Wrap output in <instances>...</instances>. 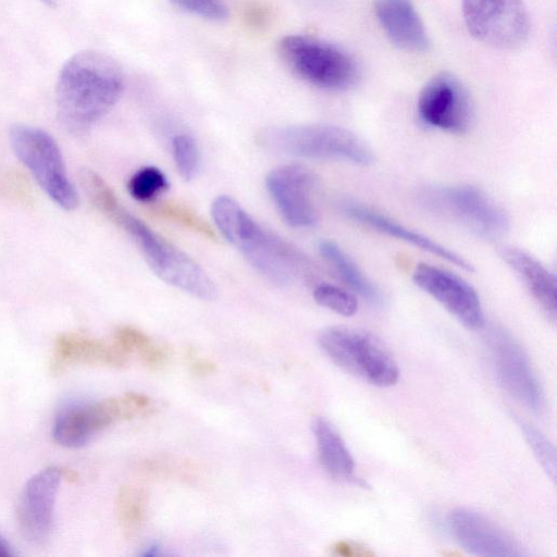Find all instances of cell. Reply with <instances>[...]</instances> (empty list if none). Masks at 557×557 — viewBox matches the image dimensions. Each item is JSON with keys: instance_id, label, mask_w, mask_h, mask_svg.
<instances>
[{"instance_id": "obj_1", "label": "cell", "mask_w": 557, "mask_h": 557, "mask_svg": "<svg viewBox=\"0 0 557 557\" xmlns=\"http://www.w3.org/2000/svg\"><path fill=\"white\" fill-rule=\"evenodd\" d=\"M123 87L122 67L112 57L79 51L64 63L58 77L59 119L71 133L84 134L115 106Z\"/></svg>"}, {"instance_id": "obj_2", "label": "cell", "mask_w": 557, "mask_h": 557, "mask_svg": "<svg viewBox=\"0 0 557 557\" xmlns=\"http://www.w3.org/2000/svg\"><path fill=\"white\" fill-rule=\"evenodd\" d=\"M211 215L226 240L271 283L284 287L314 278L313 263L298 247L256 222L232 197H216Z\"/></svg>"}, {"instance_id": "obj_3", "label": "cell", "mask_w": 557, "mask_h": 557, "mask_svg": "<svg viewBox=\"0 0 557 557\" xmlns=\"http://www.w3.org/2000/svg\"><path fill=\"white\" fill-rule=\"evenodd\" d=\"M257 140L268 150L306 159L337 160L367 166L373 151L357 134L331 124H298L262 129Z\"/></svg>"}, {"instance_id": "obj_4", "label": "cell", "mask_w": 557, "mask_h": 557, "mask_svg": "<svg viewBox=\"0 0 557 557\" xmlns=\"http://www.w3.org/2000/svg\"><path fill=\"white\" fill-rule=\"evenodd\" d=\"M107 216L119 224L138 246L149 268L165 283L202 300L218 295L214 282L206 271L184 251L152 231L121 203Z\"/></svg>"}, {"instance_id": "obj_5", "label": "cell", "mask_w": 557, "mask_h": 557, "mask_svg": "<svg viewBox=\"0 0 557 557\" xmlns=\"http://www.w3.org/2000/svg\"><path fill=\"white\" fill-rule=\"evenodd\" d=\"M423 207L486 240L506 235L510 220L505 209L483 189L472 185H442L421 193Z\"/></svg>"}, {"instance_id": "obj_6", "label": "cell", "mask_w": 557, "mask_h": 557, "mask_svg": "<svg viewBox=\"0 0 557 557\" xmlns=\"http://www.w3.org/2000/svg\"><path fill=\"white\" fill-rule=\"evenodd\" d=\"M278 50L286 65L298 77L318 88L347 90L360 77L354 57L323 39L289 35L281 39Z\"/></svg>"}, {"instance_id": "obj_7", "label": "cell", "mask_w": 557, "mask_h": 557, "mask_svg": "<svg viewBox=\"0 0 557 557\" xmlns=\"http://www.w3.org/2000/svg\"><path fill=\"white\" fill-rule=\"evenodd\" d=\"M318 342L334 363L370 384L388 387L398 380L396 361L383 343L370 332L330 326L321 331Z\"/></svg>"}, {"instance_id": "obj_8", "label": "cell", "mask_w": 557, "mask_h": 557, "mask_svg": "<svg viewBox=\"0 0 557 557\" xmlns=\"http://www.w3.org/2000/svg\"><path fill=\"white\" fill-rule=\"evenodd\" d=\"M11 146L40 188L64 210H74L78 195L70 181L61 150L47 132L23 124L10 129Z\"/></svg>"}, {"instance_id": "obj_9", "label": "cell", "mask_w": 557, "mask_h": 557, "mask_svg": "<svg viewBox=\"0 0 557 557\" xmlns=\"http://www.w3.org/2000/svg\"><path fill=\"white\" fill-rule=\"evenodd\" d=\"M469 33L493 48L511 50L529 37L530 16L522 0H461Z\"/></svg>"}, {"instance_id": "obj_10", "label": "cell", "mask_w": 557, "mask_h": 557, "mask_svg": "<svg viewBox=\"0 0 557 557\" xmlns=\"http://www.w3.org/2000/svg\"><path fill=\"white\" fill-rule=\"evenodd\" d=\"M486 344L503 388L531 411L541 412L545 405L544 392L520 344L500 326L487 331Z\"/></svg>"}, {"instance_id": "obj_11", "label": "cell", "mask_w": 557, "mask_h": 557, "mask_svg": "<svg viewBox=\"0 0 557 557\" xmlns=\"http://www.w3.org/2000/svg\"><path fill=\"white\" fill-rule=\"evenodd\" d=\"M417 111L424 125L453 134L465 133L472 121L469 92L449 72H441L424 84Z\"/></svg>"}, {"instance_id": "obj_12", "label": "cell", "mask_w": 557, "mask_h": 557, "mask_svg": "<svg viewBox=\"0 0 557 557\" xmlns=\"http://www.w3.org/2000/svg\"><path fill=\"white\" fill-rule=\"evenodd\" d=\"M412 281L466 327L480 330L484 326L485 317L480 296L463 277L422 262L413 269Z\"/></svg>"}, {"instance_id": "obj_13", "label": "cell", "mask_w": 557, "mask_h": 557, "mask_svg": "<svg viewBox=\"0 0 557 557\" xmlns=\"http://www.w3.org/2000/svg\"><path fill=\"white\" fill-rule=\"evenodd\" d=\"M315 185V174L301 164L281 165L265 177L267 190L282 218L297 228L311 227L318 221Z\"/></svg>"}, {"instance_id": "obj_14", "label": "cell", "mask_w": 557, "mask_h": 557, "mask_svg": "<svg viewBox=\"0 0 557 557\" xmlns=\"http://www.w3.org/2000/svg\"><path fill=\"white\" fill-rule=\"evenodd\" d=\"M63 480V467L51 466L25 483L16 518L20 532L28 542L38 544L48 539L53 523L57 492Z\"/></svg>"}, {"instance_id": "obj_15", "label": "cell", "mask_w": 557, "mask_h": 557, "mask_svg": "<svg viewBox=\"0 0 557 557\" xmlns=\"http://www.w3.org/2000/svg\"><path fill=\"white\" fill-rule=\"evenodd\" d=\"M450 534L469 554L483 557L523 555L518 543L483 513L465 507L454 509L447 518Z\"/></svg>"}, {"instance_id": "obj_16", "label": "cell", "mask_w": 557, "mask_h": 557, "mask_svg": "<svg viewBox=\"0 0 557 557\" xmlns=\"http://www.w3.org/2000/svg\"><path fill=\"white\" fill-rule=\"evenodd\" d=\"M119 420H122L120 398L72 406L55 418L52 437L61 446L77 448Z\"/></svg>"}, {"instance_id": "obj_17", "label": "cell", "mask_w": 557, "mask_h": 557, "mask_svg": "<svg viewBox=\"0 0 557 557\" xmlns=\"http://www.w3.org/2000/svg\"><path fill=\"white\" fill-rule=\"evenodd\" d=\"M342 212L349 219L375 230L389 237L397 238L418 249L436 256L448 263H451L465 271H473V265L462 256L448 247L440 244L433 238L424 234L411 230L401 223L382 214L381 212L352 201H344L341 203Z\"/></svg>"}, {"instance_id": "obj_18", "label": "cell", "mask_w": 557, "mask_h": 557, "mask_svg": "<svg viewBox=\"0 0 557 557\" xmlns=\"http://www.w3.org/2000/svg\"><path fill=\"white\" fill-rule=\"evenodd\" d=\"M127 357L113 342L107 344L78 333H62L54 341L49 368L53 375L74 366L121 368Z\"/></svg>"}, {"instance_id": "obj_19", "label": "cell", "mask_w": 557, "mask_h": 557, "mask_svg": "<svg viewBox=\"0 0 557 557\" xmlns=\"http://www.w3.org/2000/svg\"><path fill=\"white\" fill-rule=\"evenodd\" d=\"M374 13L395 46L411 52L428 50L430 39L412 0H375Z\"/></svg>"}, {"instance_id": "obj_20", "label": "cell", "mask_w": 557, "mask_h": 557, "mask_svg": "<svg viewBox=\"0 0 557 557\" xmlns=\"http://www.w3.org/2000/svg\"><path fill=\"white\" fill-rule=\"evenodd\" d=\"M498 255L517 274L547 318L557 317V281L555 274L528 251L515 246H502Z\"/></svg>"}, {"instance_id": "obj_21", "label": "cell", "mask_w": 557, "mask_h": 557, "mask_svg": "<svg viewBox=\"0 0 557 557\" xmlns=\"http://www.w3.org/2000/svg\"><path fill=\"white\" fill-rule=\"evenodd\" d=\"M311 426L323 469L336 480L362 484L361 480L354 475V458L332 423L318 417L312 421Z\"/></svg>"}, {"instance_id": "obj_22", "label": "cell", "mask_w": 557, "mask_h": 557, "mask_svg": "<svg viewBox=\"0 0 557 557\" xmlns=\"http://www.w3.org/2000/svg\"><path fill=\"white\" fill-rule=\"evenodd\" d=\"M318 250L324 261L356 295L373 306H383L382 290L361 271L358 264L331 239H321Z\"/></svg>"}, {"instance_id": "obj_23", "label": "cell", "mask_w": 557, "mask_h": 557, "mask_svg": "<svg viewBox=\"0 0 557 557\" xmlns=\"http://www.w3.org/2000/svg\"><path fill=\"white\" fill-rule=\"evenodd\" d=\"M146 497L135 486L125 485L119 488L115 497V516L121 532L126 539L136 537L145 520Z\"/></svg>"}, {"instance_id": "obj_24", "label": "cell", "mask_w": 557, "mask_h": 557, "mask_svg": "<svg viewBox=\"0 0 557 557\" xmlns=\"http://www.w3.org/2000/svg\"><path fill=\"white\" fill-rule=\"evenodd\" d=\"M169 188L164 173L156 166L136 171L127 183L128 193L139 201H150Z\"/></svg>"}, {"instance_id": "obj_25", "label": "cell", "mask_w": 557, "mask_h": 557, "mask_svg": "<svg viewBox=\"0 0 557 557\" xmlns=\"http://www.w3.org/2000/svg\"><path fill=\"white\" fill-rule=\"evenodd\" d=\"M313 298L321 307L344 317H351L358 310L356 295L332 284L321 283L315 285Z\"/></svg>"}, {"instance_id": "obj_26", "label": "cell", "mask_w": 557, "mask_h": 557, "mask_svg": "<svg viewBox=\"0 0 557 557\" xmlns=\"http://www.w3.org/2000/svg\"><path fill=\"white\" fill-rule=\"evenodd\" d=\"M518 425L524 434L535 458L547 475L556 479V450L552 442L532 424L518 420Z\"/></svg>"}, {"instance_id": "obj_27", "label": "cell", "mask_w": 557, "mask_h": 557, "mask_svg": "<svg viewBox=\"0 0 557 557\" xmlns=\"http://www.w3.org/2000/svg\"><path fill=\"white\" fill-rule=\"evenodd\" d=\"M173 157L180 175L189 181L199 169V150L195 139L188 134H178L172 141Z\"/></svg>"}, {"instance_id": "obj_28", "label": "cell", "mask_w": 557, "mask_h": 557, "mask_svg": "<svg viewBox=\"0 0 557 557\" xmlns=\"http://www.w3.org/2000/svg\"><path fill=\"white\" fill-rule=\"evenodd\" d=\"M178 8L209 20H224L228 10L222 0H171Z\"/></svg>"}, {"instance_id": "obj_29", "label": "cell", "mask_w": 557, "mask_h": 557, "mask_svg": "<svg viewBox=\"0 0 557 557\" xmlns=\"http://www.w3.org/2000/svg\"><path fill=\"white\" fill-rule=\"evenodd\" d=\"M141 364L152 371L165 368L171 359V351L168 347L149 341L138 352Z\"/></svg>"}, {"instance_id": "obj_30", "label": "cell", "mask_w": 557, "mask_h": 557, "mask_svg": "<svg viewBox=\"0 0 557 557\" xmlns=\"http://www.w3.org/2000/svg\"><path fill=\"white\" fill-rule=\"evenodd\" d=\"M122 420H131L149 413L152 409L151 399L141 393L127 392L120 397Z\"/></svg>"}, {"instance_id": "obj_31", "label": "cell", "mask_w": 557, "mask_h": 557, "mask_svg": "<svg viewBox=\"0 0 557 557\" xmlns=\"http://www.w3.org/2000/svg\"><path fill=\"white\" fill-rule=\"evenodd\" d=\"M149 337L141 331L124 326L115 331L113 343L127 355L138 352L148 342Z\"/></svg>"}, {"instance_id": "obj_32", "label": "cell", "mask_w": 557, "mask_h": 557, "mask_svg": "<svg viewBox=\"0 0 557 557\" xmlns=\"http://www.w3.org/2000/svg\"><path fill=\"white\" fill-rule=\"evenodd\" d=\"M190 372L198 377H206L216 372V366L210 360L199 359L191 363Z\"/></svg>"}, {"instance_id": "obj_33", "label": "cell", "mask_w": 557, "mask_h": 557, "mask_svg": "<svg viewBox=\"0 0 557 557\" xmlns=\"http://www.w3.org/2000/svg\"><path fill=\"white\" fill-rule=\"evenodd\" d=\"M14 555L10 545L4 541V539L0 535V557H9Z\"/></svg>"}, {"instance_id": "obj_34", "label": "cell", "mask_w": 557, "mask_h": 557, "mask_svg": "<svg viewBox=\"0 0 557 557\" xmlns=\"http://www.w3.org/2000/svg\"><path fill=\"white\" fill-rule=\"evenodd\" d=\"M41 1L45 2L48 5H53L54 4V0H41Z\"/></svg>"}]
</instances>
